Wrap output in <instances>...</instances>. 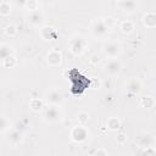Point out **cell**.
I'll return each mask as SVG.
<instances>
[{
	"label": "cell",
	"instance_id": "6da1fadb",
	"mask_svg": "<svg viewBox=\"0 0 156 156\" xmlns=\"http://www.w3.org/2000/svg\"><path fill=\"white\" fill-rule=\"evenodd\" d=\"M85 44H87L85 40L82 39V38H76V39H73V40L71 41V50H72V52H74V54H80V52L84 50Z\"/></svg>",
	"mask_w": 156,
	"mask_h": 156
},
{
	"label": "cell",
	"instance_id": "7a4b0ae2",
	"mask_svg": "<svg viewBox=\"0 0 156 156\" xmlns=\"http://www.w3.org/2000/svg\"><path fill=\"white\" fill-rule=\"evenodd\" d=\"M104 51H105V54L108 55L110 57H116V56L119 54V51H121V46H119L118 44H116V43H108V44L105 46Z\"/></svg>",
	"mask_w": 156,
	"mask_h": 156
},
{
	"label": "cell",
	"instance_id": "3957f363",
	"mask_svg": "<svg viewBox=\"0 0 156 156\" xmlns=\"http://www.w3.org/2000/svg\"><path fill=\"white\" fill-rule=\"evenodd\" d=\"M105 68H106V71H107L108 73H111V74H116V73L119 72L121 65H119V62H118L117 60H112V61H110V62L106 65Z\"/></svg>",
	"mask_w": 156,
	"mask_h": 156
},
{
	"label": "cell",
	"instance_id": "277c9868",
	"mask_svg": "<svg viewBox=\"0 0 156 156\" xmlns=\"http://www.w3.org/2000/svg\"><path fill=\"white\" fill-rule=\"evenodd\" d=\"M107 29H108V27H107V26L105 24V22H102V21H96V22L94 23V33H95V34L101 35V34L106 33Z\"/></svg>",
	"mask_w": 156,
	"mask_h": 156
},
{
	"label": "cell",
	"instance_id": "5b68a950",
	"mask_svg": "<svg viewBox=\"0 0 156 156\" xmlns=\"http://www.w3.org/2000/svg\"><path fill=\"white\" fill-rule=\"evenodd\" d=\"M45 116L48 117L49 121H57V119H60V112L55 107H49Z\"/></svg>",
	"mask_w": 156,
	"mask_h": 156
},
{
	"label": "cell",
	"instance_id": "8992f818",
	"mask_svg": "<svg viewBox=\"0 0 156 156\" xmlns=\"http://www.w3.org/2000/svg\"><path fill=\"white\" fill-rule=\"evenodd\" d=\"M155 20H156V17H155V13L154 12H147L144 16V23L147 27H155V24H156V21Z\"/></svg>",
	"mask_w": 156,
	"mask_h": 156
},
{
	"label": "cell",
	"instance_id": "52a82bcc",
	"mask_svg": "<svg viewBox=\"0 0 156 156\" xmlns=\"http://www.w3.org/2000/svg\"><path fill=\"white\" fill-rule=\"evenodd\" d=\"M60 58H61V55H60V52H57V51H51V52L49 54V56H48V61H49L50 65H56V63H58V62H60Z\"/></svg>",
	"mask_w": 156,
	"mask_h": 156
},
{
	"label": "cell",
	"instance_id": "ba28073f",
	"mask_svg": "<svg viewBox=\"0 0 156 156\" xmlns=\"http://www.w3.org/2000/svg\"><path fill=\"white\" fill-rule=\"evenodd\" d=\"M29 22H30L32 24H39V23H41V22H43V15H41V12H34V13L30 16Z\"/></svg>",
	"mask_w": 156,
	"mask_h": 156
},
{
	"label": "cell",
	"instance_id": "9c48e42d",
	"mask_svg": "<svg viewBox=\"0 0 156 156\" xmlns=\"http://www.w3.org/2000/svg\"><path fill=\"white\" fill-rule=\"evenodd\" d=\"M121 29H122L124 33H129V32H132V29H133V23L129 22V21H124V22H122Z\"/></svg>",
	"mask_w": 156,
	"mask_h": 156
},
{
	"label": "cell",
	"instance_id": "30bf717a",
	"mask_svg": "<svg viewBox=\"0 0 156 156\" xmlns=\"http://www.w3.org/2000/svg\"><path fill=\"white\" fill-rule=\"evenodd\" d=\"M10 11H11V5L9 2H6V1H2L1 5H0V12L4 13V15H6Z\"/></svg>",
	"mask_w": 156,
	"mask_h": 156
},
{
	"label": "cell",
	"instance_id": "8fae6325",
	"mask_svg": "<svg viewBox=\"0 0 156 156\" xmlns=\"http://www.w3.org/2000/svg\"><path fill=\"white\" fill-rule=\"evenodd\" d=\"M5 127H6V121H5V118H4V117H1V116H0V130H4V129H5Z\"/></svg>",
	"mask_w": 156,
	"mask_h": 156
}]
</instances>
